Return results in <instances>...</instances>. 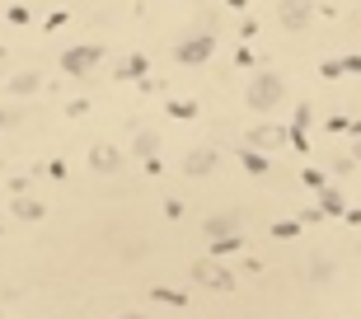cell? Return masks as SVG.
Wrapping results in <instances>:
<instances>
[{"label": "cell", "mask_w": 361, "mask_h": 319, "mask_svg": "<svg viewBox=\"0 0 361 319\" xmlns=\"http://www.w3.org/2000/svg\"><path fill=\"white\" fill-rule=\"evenodd\" d=\"M197 282H206V287H220V291L230 287V277H225L220 268H211V263H202V268H197Z\"/></svg>", "instance_id": "obj_2"}, {"label": "cell", "mask_w": 361, "mask_h": 319, "mask_svg": "<svg viewBox=\"0 0 361 319\" xmlns=\"http://www.w3.org/2000/svg\"><path fill=\"white\" fill-rule=\"evenodd\" d=\"M277 94H282V85H277V80H272V76H263V80H258V85H253V90H249V104H258V108H267V104H272V99H277Z\"/></svg>", "instance_id": "obj_1"}, {"label": "cell", "mask_w": 361, "mask_h": 319, "mask_svg": "<svg viewBox=\"0 0 361 319\" xmlns=\"http://www.w3.org/2000/svg\"><path fill=\"white\" fill-rule=\"evenodd\" d=\"M122 319H141V315H122Z\"/></svg>", "instance_id": "obj_3"}]
</instances>
